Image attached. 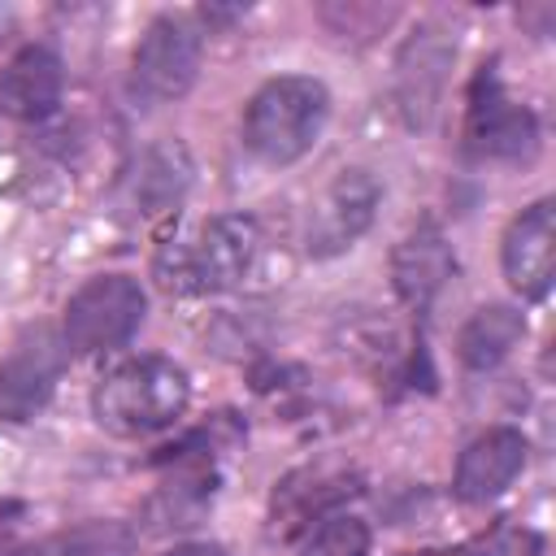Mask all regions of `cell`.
Masks as SVG:
<instances>
[{"mask_svg": "<svg viewBox=\"0 0 556 556\" xmlns=\"http://www.w3.org/2000/svg\"><path fill=\"white\" fill-rule=\"evenodd\" d=\"M465 139L469 152L486 161H530L539 148V122L526 104L504 96V83L495 70L482 65L469 91V113H465Z\"/></svg>", "mask_w": 556, "mask_h": 556, "instance_id": "52a82bcc", "label": "cell"}, {"mask_svg": "<svg viewBox=\"0 0 556 556\" xmlns=\"http://www.w3.org/2000/svg\"><path fill=\"white\" fill-rule=\"evenodd\" d=\"M70 348L65 334L52 326H30L13 352L0 361V417L4 421H30L56 391L65 374Z\"/></svg>", "mask_w": 556, "mask_h": 556, "instance_id": "8992f818", "label": "cell"}, {"mask_svg": "<svg viewBox=\"0 0 556 556\" xmlns=\"http://www.w3.org/2000/svg\"><path fill=\"white\" fill-rule=\"evenodd\" d=\"M452 248L443 239V230L434 222H421L413 226L400 243H395V256H391V282L400 291V300L408 308H430V300L443 291V282L452 278Z\"/></svg>", "mask_w": 556, "mask_h": 556, "instance_id": "7c38bea8", "label": "cell"}, {"mask_svg": "<svg viewBox=\"0 0 556 556\" xmlns=\"http://www.w3.org/2000/svg\"><path fill=\"white\" fill-rule=\"evenodd\" d=\"M9 556H48V552H39V547H22V552H9Z\"/></svg>", "mask_w": 556, "mask_h": 556, "instance_id": "d6986e66", "label": "cell"}, {"mask_svg": "<svg viewBox=\"0 0 556 556\" xmlns=\"http://www.w3.org/2000/svg\"><path fill=\"white\" fill-rule=\"evenodd\" d=\"M326 117H330V91L317 78H304V74L269 78L248 100L243 143L265 165H291L321 139Z\"/></svg>", "mask_w": 556, "mask_h": 556, "instance_id": "7a4b0ae2", "label": "cell"}, {"mask_svg": "<svg viewBox=\"0 0 556 556\" xmlns=\"http://www.w3.org/2000/svg\"><path fill=\"white\" fill-rule=\"evenodd\" d=\"M434 556H495V539H478V543H465V547H452V552H434Z\"/></svg>", "mask_w": 556, "mask_h": 556, "instance_id": "e0dca14e", "label": "cell"}, {"mask_svg": "<svg viewBox=\"0 0 556 556\" xmlns=\"http://www.w3.org/2000/svg\"><path fill=\"white\" fill-rule=\"evenodd\" d=\"M378 200H382V187H378V178H374L369 169H361V165L343 169V174L326 187V195L317 200V208H313V222H308V252H313V256H334V252L352 248V243L369 230Z\"/></svg>", "mask_w": 556, "mask_h": 556, "instance_id": "ba28073f", "label": "cell"}, {"mask_svg": "<svg viewBox=\"0 0 556 556\" xmlns=\"http://www.w3.org/2000/svg\"><path fill=\"white\" fill-rule=\"evenodd\" d=\"M165 556H222V547H213V543H182V547H169Z\"/></svg>", "mask_w": 556, "mask_h": 556, "instance_id": "ac0fdd59", "label": "cell"}, {"mask_svg": "<svg viewBox=\"0 0 556 556\" xmlns=\"http://www.w3.org/2000/svg\"><path fill=\"white\" fill-rule=\"evenodd\" d=\"M256 256V222L243 213H217L200 235L178 252V291H226L235 287Z\"/></svg>", "mask_w": 556, "mask_h": 556, "instance_id": "5b68a950", "label": "cell"}, {"mask_svg": "<svg viewBox=\"0 0 556 556\" xmlns=\"http://www.w3.org/2000/svg\"><path fill=\"white\" fill-rule=\"evenodd\" d=\"M187 400H191V382L182 365H174L169 356H130L96 382L91 413L104 430L139 439L174 426Z\"/></svg>", "mask_w": 556, "mask_h": 556, "instance_id": "6da1fadb", "label": "cell"}, {"mask_svg": "<svg viewBox=\"0 0 556 556\" xmlns=\"http://www.w3.org/2000/svg\"><path fill=\"white\" fill-rule=\"evenodd\" d=\"M504 278L513 282L517 295L526 300H543L556 274V208L552 200H534L530 208H521V217H513V226L504 230Z\"/></svg>", "mask_w": 556, "mask_h": 556, "instance_id": "9c48e42d", "label": "cell"}, {"mask_svg": "<svg viewBox=\"0 0 556 556\" xmlns=\"http://www.w3.org/2000/svg\"><path fill=\"white\" fill-rule=\"evenodd\" d=\"M521 334H526V317L513 304H486L460 326L456 352L469 369H495L521 343Z\"/></svg>", "mask_w": 556, "mask_h": 556, "instance_id": "5bb4252c", "label": "cell"}, {"mask_svg": "<svg viewBox=\"0 0 556 556\" xmlns=\"http://www.w3.org/2000/svg\"><path fill=\"white\" fill-rule=\"evenodd\" d=\"M135 539L122 521H87L52 543V556H130Z\"/></svg>", "mask_w": 556, "mask_h": 556, "instance_id": "9a60e30c", "label": "cell"}, {"mask_svg": "<svg viewBox=\"0 0 556 556\" xmlns=\"http://www.w3.org/2000/svg\"><path fill=\"white\" fill-rule=\"evenodd\" d=\"M200 74V35L182 17H156L130 56V91L143 104H169Z\"/></svg>", "mask_w": 556, "mask_h": 556, "instance_id": "277c9868", "label": "cell"}, {"mask_svg": "<svg viewBox=\"0 0 556 556\" xmlns=\"http://www.w3.org/2000/svg\"><path fill=\"white\" fill-rule=\"evenodd\" d=\"M452 52L456 48L447 39H439L434 30H421V35H413L404 43V52H400V109L408 113L413 126H426L430 122Z\"/></svg>", "mask_w": 556, "mask_h": 556, "instance_id": "4fadbf2b", "label": "cell"}, {"mask_svg": "<svg viewBox=\"0 0 556 556\" xmlns=\"http://www.w3.org/2000/svg\"><path fill=\"white\" fill-rule=\"evenodd\" d=\"M143 308H148V300H143V287L135 278H126V274H96L65 304V317H61L65 348H74V352L122 348L139 330Z\"/></svg>", "mask_w": 556, "mask_h": 556, "instance_id": "3957f363", "label": "cell"}, {"mask_svg": "<svg viewBox=\"0 0 556 556\" xmlns=\"http://www.w3.org/2000/svg\"><path fill=\"white\" fill-rule=\"evenodd\" d=\"M521 465H526V434L513 430V426H495V430L478 434V439L460 452L452 491H456V500H465V504H486V500H495L504 486H513V478L521 473Z\"/></svg>", "mask_w": 556, "mask_h": 556, "instance_id": "30bf717a", "label": "cell"}, {"mask_svg": "<svg viewBox=\"0 0 556 556\" xmlns=\"http://www.w3.org/2000/svg\"><path fill=\"white\" fill-rule=\"evenodd\" d=\"M65 91L61 56L43 43H26L4 70H0V113L17 122H43L56 113Z\"/></svg>", "mask_w": 556, "mask_h": 556, "instance_id": "8fae6325", "label": "cell"}, {"mask_svg": "<svg viewBox=\"0 0 556 556\" xmlns=\"http://www.w3.org/2000/svg\"><path fill=\"white\" fill-rule=\"evenodd\" d=\"M369 526L361 517H326L300 547V556H365Z\"/></svg>", "mask_w": 556, "mask_h": 556, "instance_id": "2e32d148", "label": "cell"}]
</instances>
